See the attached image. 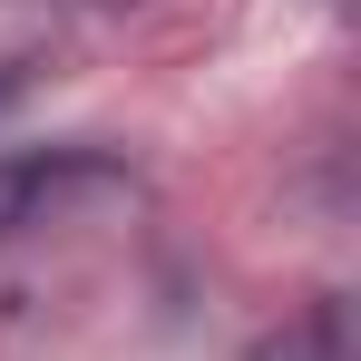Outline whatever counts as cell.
<instances>
[{
  "label": "cell",
  "mask_w": 361,
  "mask_h": 361,
  "mask_svg": "<svg viewBox=\"0 0 361 361\" xmlns=\"http://www.w3.org/2000/svg\"><path fill=\"white\" fill-rule=\"evenodd\" d=\"M244 361H361V342H352V302H342V293H312L302 312H283V322H274Z\"/></svg>",
  "instance_id": "7a4b0ae2"
},
{
  "label": "cell",
  "mask_w": 361,
  "mask_h": 361,
  "mask_svg": "<svg viewBox=\"0 0 361 361\" xmlns=\"http://www.w3.org/2000/svg\"><path fill=\"white\" fill-rule=\"evenodd\" d=\"M127 166L108 147H20V157H0V244L30 235V225H49L59 205L78 195H98V185H118Z\"/></svg>",
  "instance_id": "6da1fadb"
}]
</instances>
